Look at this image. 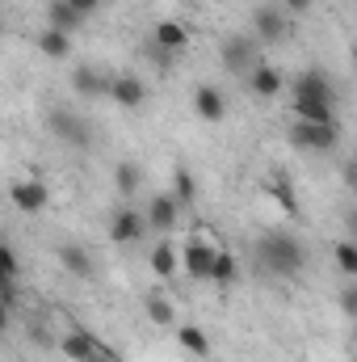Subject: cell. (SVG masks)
<instances>
[{"label": "cell", "mask_w": 357, "mask_h": 362, "mask_svg": "<svg viewBox=\"0 0 357 362\" xmlns=\"http://www.w3.org/2000/svg\"><path fill=\"white\" fill-rule=\"evenodd\" d=\"M282 8H286L290 17H298V13H307V8H311V0H282Z\"/></svg>", "instance_id": "4dcf8cb0"}, {"label": "cell", "mask_w": 357, "mask_h": 362, "mask_svg": "<svg viewBox=\"0 0 357 362\" xmlns=\"http://www.w3.org/2000/svg\"><path fill=\"white\" fill-rule=\"evenodd\" d=\"M341 144V127L337 122H290V148L311 152V156H328Z\"/></svg>", "instance_id": "7a4b0ae2"}, {"label": "cell", "mask_w": 357, "mask_h": 362, "mask_svg": "<svg viewBox=\"0 0 357 362\" xmlns=\"http://www.w3.org/2000/svg\"><path fill=\"white\" fill-rule=\"evenodd\" d=\"M147 266L156 278H173L181 270V257H177V245H169V240H160L152 253H147Z\"/></svg>", "instance_id": "ac0fdd59"}, {"label": "cell", "mask_w": 357, "mask_h": 362, "mask_svg": "<svg viewBox=\"0 0 357 362\" xmlns=\"http://www.w3.org/2000/svg\"><path fill=\"white\" fill-rule=\"evenodd\" d=\"M72 89L80 93V97H105L109 76H101L97 68H76V72H72Z\"/></svg>", "instance_id": "d6986e66"}, {"label": "cell", "mask_w": 357, "mask_h": 362, "mask_svg": "<svg viewBox=\"0 0 357 362\" xmlns=\"http://www.w3.org/2000/svg\"><path fill=\"white\" fill-rule=\"evenodd\" d=\"M341 303H345V312H353V308H357V291H353V286L345 291V299H341Z\"/></svg>", "instance_id": "1f68e13d"}, {"label": "cell", "mask_w": 357, "mask_h": 362, "mask_svg": "<svg viewBox=\"0 0 357 362\" xmlns=\"http://www.w3.org/2000/svg\"><path fill=\"white\" fill-rule=\"evenodd\" d=\"M185 47H189V25H181V21H156V30H152V51L177 55Z\"/></svg>", "instance_id": "4fadbf2b"}, {"label": "cell", "mask_w": 357, "mask_h": 362, "mask_svg": "<svg viewBox=\"0 0 357 362\" xmlns=\"http://www.w3.org/2000/svg\"><path fill=\"white\" fill-rule=\"evenodd\" d=\"M290 30H294V21L282 4H261L253 13V38L257 42H282V38H290Z\"/></svg>", "instance_id": "8992f818"}, {"label": "cell", "mask_w": 357, "mask_h": 362, "mask_svg": "<svg viewBox=\"0 0 357 362\" xmlns=\"http://www.w3.org/2000/svg\"><path fill=\"white\" fill-rule=\"evenodd\" d=\"M173 198H177V206L185 211V206H193V198H198V177L189 173V169H177L173 173V189H169Z\"/></svg>", "instance_id": "cb8c5ba5"}, {"label": "cell", "mask_w": 357, "mask_h": 362, "mask_svg": "<svg viewBox=\"0 0 357 362\" xmlns=\"http://www.w3.org/2000/svg\"><path fill=\"white\" fill-rule=\"evenodd\" d=\"M68 4H72V8H76L85 21H89L92 13H101V4H105V0H68Z\"/></svg>", "instance_id": "f546056e"}, {"label": "cell", "mask_w": 357, "mask_h": 362, "mask_svg": "<svg viewBox=\"0 0 357 362\" xmlns=\"http://www.w3.org/2000/svg\"><path fill=\"white\" fill-rule=\"evenodd\" d=\"M55 253H59V262H63V270H68V274H76V278H89V274H92L89 249H80V245H59Z\"/></svg>", "instance_id": "ffe728a7"}, {"label": "cell", "mask_w": 357, "mask_h": 362, "mask_svg": "<svg viewBox=\"0 0 357 362\" xmlns=\"http://www.w3.org/2000/svg\"><path fill=\"white\" fill-rule=\"evenodd\" d=\"M147 316H152L156 325H173V320H177V312H173V303H169L164 295H156V291L147 295Z\"/></svg>", "instance_id": "83f0119b"}, {"label": "cell", "mask_w": 357, "mask_h": 362, "mask_svg": "<svg viewBox=\"0 0 357 362\" xmlns=\"http://www.w3.org/2000/svg\"><path fill=\"white\" fill-rule=\"evenodd\" d=\"M177 337H181V346H185V350H189L193 358H206V354H210V337H206V333H202L198 325H185Z\"/></svg>", "instance_id": "484cf974"}, {"label": "cell", "mask_w": 357, "mask_h": 362, "mask_svg": "<svg viewBox=\"0 0 357 362\" xmlns=\"http://www.w3.org/2000/svg\"><path fill=\"white\" fill-rule=\"evenodd\" d=\"M8 198H13V206H17L21 215H42V211L51 206V189L38 177H17L8 185Z\"/></svg>", "instance_id": "ba28073f"}, {"label": "cell", "mask_w": 357, "mask_h": 362, "mask_svg": "<svg viewBox=\"0 0 357 362\" xmlns=\"http://www.w3.org/2000/svg\"><path fill=\"white\" fill-rule=\"evenodd\" d=\"M290 89H294V101H324V105H337V89H332V81H328L324 72H298V76L290 81Z\"/></svg>", "instance_id": "9c48e42d"}, {"label": "cell", "mask_w": 357, "mask_h": 362, "mask_svg": "<svg viewBox=\"0 0 357 362\" xmlns=\"http://www.w3.org/2000/svg\"><path fill=\"white\" fill-rule=\"evenodd\" d=\"M236 278H240V262H236L227 249H219V253H214V266H210V278H206V282H214V286H231Z\"/></svg>", "instance_id": "7402d4cb"}, {"label": "cell", "mask_w": 357, "mask_h": 362, "mask_svg": "<svg viewBox=\"0 0 357 362\" xmlns=\"http://www.w3.org/2000/svg\"><path fill=\"white\" fill-rule=\"evenodd\" d=\"M109 97L122 105V110H139L143 101H147V85L135 76V72H118V76H109Z\"/></svg>", "instance_id": "30bf717a"}, {"label": "cell", "mask_w": 357, "mask_h": 362, "mask_svg": "<svg viewBox=\"0 0 357 362\" xmlns=\"http://www.w3.org/2000/svg\"><path fill=\"white\" fill-rule=\"evenodd\" d=\"M59 354L68 362H118V354H114L97 333H89V329L63 333V337H59Z\"/></svg>", "instance_id": "3957f363"}, {"label": "cell", "mask_w": 357, "mask_h": 362, "mask_svg": "<svg viewBox=\"0 0 357 362\" xmlns=\"http://www.w3.org/2000/svg\"><path fill=\"white\" fill-rule=\"evenodd\" d=\"M114 185H118V194H126V198H131V194L143 185V169H139L135 160H122V165L114 169Z\"/></svg>", "instance_id": "d4e9b609"}, {"label": "cell", "mask_w": 357, "mask_h": 362, "mask_svg": "<svg viewBox=\"0 0 357 362\" xmlns=\"http://www.w3.org/2000/svg\"><path fill=\"white\" fill-rule=\"evenodd\" d=\"M273 198L282 202V211H286V215H298V198H294V189H290L286 181H273Z\"/></svg>", "instance_id": "f1b7e54d"}, {"label": "cell", "mask_w": 357, "mask_h": 362, "mask_svg": "<svg viewBox=\"0 0 357 362\" xmlns=\"http://www.w3.org/2000/svg\"><path fill=\"white\" fill-rule=\"evenodd\" d=\"M8 312H13V308H8V303H4V299H0V329H8V320H13V316H8Z\"/></svg>", "instance_id": "d6a6232c"}, {"label": "cell", "mask_w": 357, "mask_h": 362, "mask_svg": "<svg viewBox=\"0 0 357 362\" xmlns=\"http://www.w3.org/2000/svg\"><path fill=\"white\" fill-rule=\"evenodd\" d=\"M38 51L47 55V59H68L72 55V34H59V30H42L38 34Z\"/></svg>", "instance_id": "44dd1931"}, {"label": "cell", "mask_w": 357, "mask_h": 362, "mask_svg": "<svg viewBox=\"0 0 357 362\" xmlns=\"http://www.w3.org/2000/svg\"><path fill=\"white\" fill-rule=\"evenodd\" d=\"M181 219V206L173 194H156L152 202H147V215H143V223L152 228V232H173Z\"/></svg>", "instance_id": "7c38bea8"}, {"label": "cell", "mask_w": 357, "mask_h": 362, "mask_svg": "<svg viewBox=\"0 0 357 362\" xmlns=\"http://www.w3.org/2000/svg\"><path fill=\"white\" fill-rule=\"evenodd\" d=\"M219 59H223V68H227V72L248 76V72L261 64V42H257L253 34H231V38L219 47Z\"/></svg>", "instance_id": "5b68a950"}, {"label": "cell", "mask_w": 357, "mask_h": 362, "mask_svg": "<svg viewBox=\"0 0 357 362\" xmlns=\"http://www.w3.org/2000/svg\"><path fill=\"white\" fill-rule=\"evenodd\" d=\"M257 257H261V266H265L269 274H277V278H298L303 266H307V249H303V240L290 236V232H269V236H261Z\"/></svg>", "instance_id": "6da1fadb"}, {"label": "cell", "mask_w": 357, "mask_h": 362, "mask_svg": "<svg viewBox=\"0 0 357 362\" xmlns=\"http://www.w3.org/2000/svg\"><path fill=\"white\" fill-rule=\"evenodd\" d=\"M143 236H147V223H143L139 211H131V206L114 211V219H109V240H114V245H135V240H143Z\"/></svg>", "instance_id": "8fae6325"}, {"label": "cell", "mask_w": 357, "mask_h": 362, "mask_svg": "<svg viewBox=\"0 0 357 362\" xmlns=\"http://www.w3.org/2000/svg\"><path fill=\"white\" fill-rule=\"evenodd\" d=\"M219 249H223V245H214V240H210V232H193V236L181 245V253H177V257H181V270L189 274L193 282H206Z\"/></svg>", "instance_id": "277c9868"}, {"label": "cell", "mask_w": 357, "mask_h": 362, "mask_svg": "<svg viewBox=\"0 0 357 362\" xmlns=\"http://www.w3.org/2000/svg\"><path fill=\"white\" fill-rule=\"evenodd\" d=\"M244 81H248V89L257 93V97H277V93L286 89V76H282L273 64H265V59H261V64H257Z\"/></svg>", "instance_id": "9a60e30c"}, {"label": "cell", "mask_w": 357, "mask_h": 362, "mask_svg": "<svg viewBox=\"0 0 357 362\" xmlns=\"http://www.w3.org/2000/svg\"><path fill=\"white\" fill-rule=\"evenodd\" d=\"M47 25H51V30H59V34H72V30H80V25H85V17H80L68 0H51V4H47Z\"/></svg>", "instance_id": "e0dca14e"}, {"label": "cell", "mask_w": 357, "mask_h": 362, "mask_svg": "<svg viewBox=\"0 0 357 362\" xmlns=\"http://www.w3.org/2000/svg\"><path fill=\"white\" fill-rule=\"evenodd\" d=\"M193 114H198L202 122H223V114H227V97H223V89L202 85V89L193 93Z\"/></svg>", "instance_id": "5bb4252c"}, {"label": "cell", "mask_w": 357, "mask_h": 362, "mask_svg": "<svg viewBox=\"0 0 357 362\" xmlns=\"http://www.w3.org/2000/svg\"><path fill=\"white\" fill-rule=\"evenodd\" d=\"M17 270H21V262H17V253L8 249V240H0V299L13 308L17 303Z\"/></svg>", "instance_id": "2e32d148"}, {"label": "cell", "mask_w": 357, "mask_h": 362, "mask_svg": "<svg viewBox=\"0 0 357 362\" xmlns=\"http://www.w3.org/2000/svg\"><path fill=\"white\" fill-rule=\"evenodd\" d=\"M47 127H51L55 139H63L68 148H89L92 144V127L80 118V114H72V110H51Z\"/></svg>", "instance_id": "52a82bcc"}, {"label": "cell", "mask_w": 357, "mask_h": 362, "mask_svg": "<svg viewBox=\"0 0 357 362\" xmlns=\"http://www.w3.org/2000/svg\"><path fill=\"white\" fill-rule=\"evenodd\" d=\"M294 118H298V122H337V105H324V101H294Z\"/></svg>", "instance_id": "603a6c76"}, {"label": "cell", "mask_w": 357, "mask_h": 362, "mask_svg": "<svg viewBox=\"0 0 357 362\" xmlns=\"http://www.w3.org/2000/svg\"><path fill=\"white\" fill-rule=\"evenodd\" d=\"M337 266H341V274L345 278H357V245L353 240H337Z\"/></svg>", "instance_id": "4316f807"}]
</instances>
